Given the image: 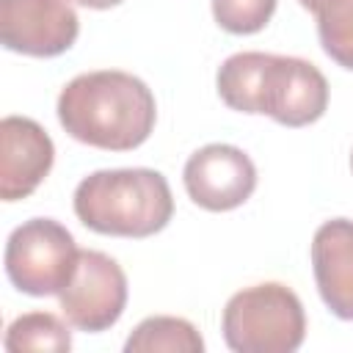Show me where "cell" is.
Masks as SVG:
<instances>
[{"instance_id":"cell-8","label":"cell","mask_w":353,"mask_h":353,"mask_svg":"<svg viewBox=\"0 0 353 353\" xmlns=\"http://www.w3.org/2000/svg\"><path fill=\"white\" fill-rule=\"evenodd\" d=\"M188 196L210 210L226 212L240 207L256 188V168L251 157L232 143H207L193 152L182 171Z\"/></svg>"},{"instance_id":"cell-11","label":"cell","mask_w":353,"mask_h":353,"mask_svg":"<svg viewBox=\"0 0 353 353\" xmlns=\"http://www.w3.org/2000/svg\"><path fill=\"white\" fill-rule=\"evenodd\" d=\"M127 353H201L204 339L193 323L182 317H146L135 325L130 339L124 342Z\"/></svg>"},{"instance_id":"cell-16","label":"cell","mask_w":353,"mask_h":353,"mask_svg":"<svg viewBox=\"0 0 353 353\" xmlns=\"http://www.w3.org/2000/svg\"><path fill=\"white\" fill-rule=\"evenodd\" d=\"M350 168H353V154H350Z\"/></svg>"},{"instance_id":"cell-7","label":"cell","mask_w":353,"mask_h":353,"mask_svg":"<svg viewBox=\"0 0 353 353\" xmlns=\"http://www.w3.org/2000/svg\"><path fill=\"white\" fill-rule=\"evenodd\" d=\"M80 33L69 0H0V41L11 52L55 58Z\"/></svg>"},{"instance_id":"cell-13","label":"cell","mask_w":353,"mask_h":353,"mask_svg":"<svg viewBox=\"0 0 353 353\" xmlns=\"http://www.w3.org/2000/svg\"><path fill=\"white\" fill-rule=\"evenodd\" d=\"M6 350L22 353V350H50L63 353L72 347L69 328L50 312H28L17 317L6 331Z\"/></svg>"},{"instance_id":"cell-14","label":"cell","mask_w":353,"mask_h":353,"mask_svg":"<svg viewBox=\"0 0 353 353\" xmlns=\"http://www.w3.org/2000/svg\"><path fill=\"white\" fill-rule=\"evenodd\" d=\"M276 3L279 0H212V17L223 30L248 36L270 22Z\"/></svg>"},{"instance_id":"cell-1","label":"cell","mask_w":353,"mask_h":353,"mask_svg":"<svg viewBox=\"0 0 353 353\" xmlns=\"http://www.w3.org/2000/svg\"><path fill=\"white\" fill-rule=\"evenodd\" d=\"M157 105L149 85L119 69L85 72L69 80L58 97V121L80 143L130 152L154 130Z\"/></svg>"},{"instance_id":"cell-9","label":"cell","mask_w":353,"mask_h":353,"mask_svg":"<svg viewBox=\"0 0 353 353\" xmlns=\"http://www.w3.org/2000/svg\"><path fill=\"white\" fill-rule=\"evenodd\" d=\"M55 160L50 135L25 116H6L0 121V196L17 201L30 196Z\"/></svg>"},{"instance_id":"cell-6","label":"cell","mask_w":353,"mask_h":353,"mask_svg":"<svg viewBox=\"0 0 353 353\" xmlns=\"http://www.w3.org/2000/svg\"><path fill=\"white\" fill-rule=\"evenodd\" d=\"M63 317L88 334L110 328L127 306V276L102 251H80L66 287L58 292Z\"/></svg>"},{"instance_id":"cell-4","label":"cell","mask_w":353,"mask_h":353,"mask_svg":"<svg viewBox=\"0 0 353 353\" xmlns=\"http://www.w3.org/2000/svg\"><path fill=\"white\" fill-rule=\"evenodd\" d=\"M306 336V314L298 295L265 281L234 292L223 309V339L237 353H292Z\"/></svg>"},{"instance_id":"cell-10","label":"cell","mask_w":353,"mask_h":353,"mask_svg":"<svg viewBox=\"0 0 353 353\" xmlns=\"http://www.w3.org/2000/svg\"><path fill=\"white\" fill-rule=\"evenodd\" d=\"M312 270L320 298L339 320H353V221H325L312 240Z\"/></svg>"},{"instance_id":"cell-5","label":"cell","mask_w":353,"mask_h":353,"mask_svg":"<svg viewBox=\"0 0 353 353\" xmlns=\"http://www.w3.org/2000/svg\"><path fill=\"white\" fill-rule=\"evenodd\" d=\"M77 245L66 226L52 218H30L8 234L3 265L8 281L33 295H58L74 273Z\"/></svg>"},{"instance_id":"cell-12","label":"cell","mask_w":353,"mask_h":353,"mask_svg":"<svg viewBox=\"0 0 353 353\" xmlns=\"http://www.w3.org/2000/svg\"><path fill=\"white\" fill-rule=\"evenodd\" d=\"M317 19V36L331 61L353 72V0H298Z\"/></svg>"},{"instance_id":"cell-3","label":"cell","mask_w":353,"mask_h":353,"mask_svg":"<svg viewBox=\"0 0 353 353\" xmlns=\"http://www.w3.org/2000/svg\"><path fill=\"white\" fill-rule=\"evenodd\" d=\"M74 215L99 234L149 237L174 215V196L160 171L105 168L74 188Z\"/></svg>"},{"instance_id":"cell-15","label":"cell","mask_w":353,"mask_h":353,"mask_svg":"<svg viewBox=\"0 0 353 353\" xmlns=\"http://www.w3.org/2000/svg\"><path fill=\"white\" fill-rule=\"evenodd\" d=\"M77 6H85V8H97V11H102V8H113V6H119L121 0H74Z\"/></svg>"},{"instance_id":"cell-2","label":"cell","mask_w":353,"mask_h":353,"mask_svg":"<svg viewBox=\"0 0 353 353\" xmlns=\"http://www.w3.org/2000/svg\"><path fill=\"white\" fill-rule=\"evenodd\" d=\"M221 99L240 113H265L284 127H306L328 108L323 72L292 55L237 52L218 69Z\"/></svg>"}]
</instances>
